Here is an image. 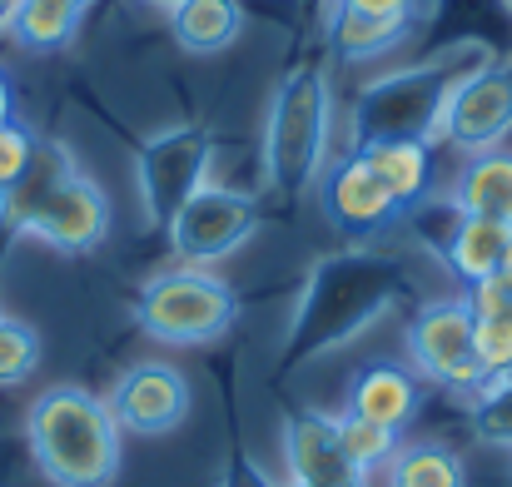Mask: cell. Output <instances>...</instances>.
<instances>
[{"instance_id": "obj_11", "label": "cell", "mask_w": 512, "mask_h": 487, "mask_svg": "<svg viewBox=\"0 0 512 487\" xmlns=\"http://www.w3.org/2000/svg\"><path fill=\"white\" fill-rule=\"evenodd\" d=\"M189 403H194L189 378L174 363H160V358H145V363L125 368L120 383L110 388V413H115L120 433H140V438L174 433L189 418Z\"/></svg>"}, {"instance_id": "obj_15", "label": "cell", "mask_w": 512, "mask_h": 487, "mask_svg": "<svg viewBox=\"0 0 512 487\" xmlns=\"http://www.w3.org/2000/svg\"><path fill=\"white\" fill-rule=\"evenodd\" d=\"M508 244H512L508 224L473 219V214H458V209H453V229H448V239L438 244V254H443V264L453 269V279H458L463 289H473V284H483V279L498 274Z\"/></svg>"}, {"instance_id": "obj_2", "label": "cell", "mask_w": 512, "mask_h": 487, "mask_svg": "<svg viewBox=\"0 0 512 487\" xmlns=\"http://www.w3.org/2000/svg\"><path fill=\"white\" fill-rule=\"evenodd\" d=\"M498 50L488 40H453L443 50H433L418 65L388 70L378 80H368L353 100V150L383 145V140H438V125L448 115V100L458 95V85L468 75H478Z\"/></svg>"}, {"instance_id": "obj_17", "label": "cell", "mask_w": 512, "mask_h": 487, "mask_svg": "<svg viewBox=\"0 0 512 487\" xmlns=\"http://www.w3.org/2000/svg\"><path fill=\"white\" fill-rule=\"evenodd\" d=\"M170 35L189 55H219L244 35V5L239 0H179L165 10Z\"/></svg>"}, {"instance_id": "obj_33", "label": "cell", "mask_w": 512, "mask_h": 487, "mask_svg": "<svg viewBox=\"0 0 512 487\" xmlns=\"http://www.w3.org/2000/svg\"><path fill=\"white\" fill-rule=\"evenodd\" d=\"M145 5H160V10H170V5H179V0H145Z\"/></svg>"}, {"instance_id": "obj_6", "label": "cell", "mask_w": 512, "mask_h": 487, "mask_svg": "<svg viewBox=\"0 0 512 487\" xmlns=\"http://www.w3.org/2000/svg\"><path fill=\"white\" fill-rule=\"evenodd\" d=\"M408 343V363L418 378L458 388V393H478L488 383L483 358H478V319L468 309V299H433L413 314V324L403 333Z\"/></svg>"}, {"instance_id": "obj_26", "label": "cell", "mask_w": 512, "mask_h": 487, "mask_svg": "<svg viewBox=\"0 0 512 487\" xmlns=\"http://www.w3.org/2000/svg\"><path fill=\"white\" fill-rule=\"evenodd\" d=\"M473 319H478V314H473ZM478 358H483V373H488V378H503L512 368V314L478 319Z\"/></svg>"}, {"instance_id": "obj_29", "label": "cell", "mask_w": 512, "mask_h": 487, "mask_svg": "<svg viewBox=\"0 0 512 487\" xmlns=\"http://www.w3.org/2000/svg\"><path fill=\"white\" fill-rule=\"evenodd\" d=\"M224 487H274V478L249 458V453H229V468H224Z\"/></svg>"}, {"instance_id": "obj_1", "label": "cell", "mask_w": 512, "mask_h": 487, "mask_svg": "<svg viewBox=\"0 0 512 487\" xmlns=\"http://www.w3.org/2000/svg\"><path fill=\"white\" fill-rule=\"evenodd\" d=\"M403 294H408L403 259H393L383 249H363V244L339 249V254H324L309 269L304 294L294 304L279 368L294 373V368L334 353L343 343H353L358 333H368V328L378 324Z\"/></svg>"}, {"instance_id": "obj_24", "label": "cell", "mask_w": 512, "mask_h": 487, "mask_svg": "<svg viewBox=\"0 0 512 487\" xmlns=\"http://www.w3.org/2000/svg\"><path fill=\"white\" fill-rule=\"evenodd\" d=\"M473 433L488 448H512V378H488L473 393Z\"/></svg>"}, {"instance_id": "obj_8", "label": "cell", "mask_w": 512, "mask_h": 487, "mask_svg": "<svg viewBox=\"0 0 512 487\" xmlns=\"http://www.w3.org/2000/svg\"><path fill=\"white\" fill-rule=\"evenodd\" d=\"M264 224V209L254 194L244 189H224V184H204L165 229L174 244V254L189 264V269H204V264H219L229 259L234 249H244Z\"/></svg>"}, {"instance_id": "obj_25", "label": "cell", "mask_w": 512, "mask_h": 487, "mask_svg": "<svg viewBox=\"0 0 512 487\" xmlns=\"http://www.w3.org/2000/svg\"><path fill=\"white\" fill-rule=\"evenodd\" d=\"M40 363V333L25 319H5L0 314V388H15L35 373Z\"/></svg>"}, {"instance_id": "obj_14", "label": "cell", "mask_w": 512, "mask_h": 487, "mask_svg": "<svg viewBox=\"0 0 512 487\" xmlns=\"http://www.w3.org/2000/svg\"><path fill=\"white\" fill-rule=\"evenodd\" d=\"M418 403H423L418 373L403 363H388V358L363 363L358 378L348 383V413H358L378 428H393V433H403L418 418Z\"/></svg>"}, {"instance_id": "obj_35", "label": "cell", "mask_w": 512, "mask_h": 487, "mask_svg": "<svg viewBox=\"0 0 512 487\" xmlns=\"http://www.w3.org/2000/svg\"><path fill=\"white\" fill-rule=\"evenodd\" d=\"M503 378H512V368H508V373H503Z\"/></svg>"}, {"instance_id": "obj_31", "label": "cell", "mask_w": 512, "mask_h": 487, "mask_svg": "<svg viewBox=\"0 0 512 487\" xmlns=\"http://www.w3.org/2000/svg\"><path fill=\"white\" fill-rule=\"evenodd\" d=\"M498 279L512 289V244H508V254H503V264H498Z\"/></svg>"}, {"instance_id": "obj_10", "label": "cell", "mask_w": 512, "mask_h": 487, "mask_svg": "<svg viewBox=\"0 0 512 487\" xmlns=\"http://www.w3.org/2000/svg\"><path fill=\"white\" fill-rule=\"evenodd\" d=\"M20 234H30V239H40V244H50L60 254H90L110 234V199H105V189L90 174L75 169L70 179H60L30 209Z\"/></svg>"}, {"instance_id": "obj_19", "label": "cell", "mask_w": 512, "mask_h": 487, "mask_svg": "<svg viewBox=\"0 0 512 487\" xmlns=\"http://www.w3.org/2000/svg\"><path fill=\"white\" fill-rule=\"evenodd\" d=\"M75 174V160H70V150L60 145V140H40L35 135V150H30V164L20 169V179L10 184V194L0 199V224L5 229H15L20 234V224L30 219V209L60 184V179H70Z\"/></svg>"}, {"instance_id": "obj_20", "label": "cell", "mask_w": 512, "mask_h": 487, "mask_svg": "<svg viewBox=\"0 0 512 487\" xmlns=\"http://www.w3.org/2000/svg\"><path fill=\"white\" fill-rule=\"evenodd\" d=\"M368 169L378 174V184L398 199V209L408 214L423 194H428V179H433V155L423 140H383V145H368L358 150Z\"/></svg>"}, {"instance_id": "obj_23", "label": "cell", "mask_w": 512, "mask_h": 487, "mask_svg": "<svg viewBox=\"0 0 512 487\" xmlns=\"http://www.w3.org/2000/svg\"><path fill=\"white\" fill-rule=\"evenodd\" d=\"M334 423H339L343 453L353 458V468H358L363 478H368L373 468L393 463V453H398V433H393V428H378V423H368V418H358V413H343Z\"/></svg>"}, {"instance_id": "obj_21", "label": "cell", "mask_w": 512, "mask_h": 487, "mask_svg": "<svg viewBox=\"0 0 512 487\" xmlns=\"http://www.w3.org/2000/svg\"><path fill=\"white\" fill-rule=\"evenodd\" d=\"M85 10H90V0H15L10 35L20 50L50 55V50H65L75 40Z\"/></svg>"}, {"instance_id": "obj_28", "label": "cell", "mask_w": 512, "mask_h": 487, "mask_svg": "<svg viewBox=\"0 0 512 487\" xmlns=\"http://www.w3.org/2000/svg\"><path fill=\"white\" fill-rule=\"evenodd\" d=\"M319 10H358V15H388V20H418V0H324Z\"/></svg>"}, {"instance_id": "obj_5", "label": "cell", "mask_w": 512, "mask_h": 487, "mask_svg": "<svg viewBox=\"0 0 512 487\" xmlns=\"http://www.w3.org/2000/svg\"><path fill=\"white\" fill-rule=\"evenodd\" d=\"M234 319H239L234 289L204 269H189V264L155 274L135 299V324L160 343H174V348L214 343L234 328Z\"/></svg>"}, {"instance_id": "obj_36", "label": "cell", "mask_w": 512, "mask_h": 487, "mask_svg": "<svg viewBox=\"0 0 512 487\" xmlns=\"http://www.w3.org/2000/svg\"><path fill=\"white\" fill-rule=\"evenodd\" d=\"M314 5H324V0H314Z\"/></svg>"}, {"instance_id": "obj_18", "label": "cell", "mask_w": 512, "mask_h": 487, "mask_svg": "<svg viewBox=\"0 0 512 487\" xmlns=\"http://www.w3.org/2000/svg\"><path fill=\"white\" fill-rule=\"evenodd\" d=\"M324 20V40L329 50L348 60V65H363V60H378L388 50H398L408 35H413V20H388V15H358V10H319Z\"/></svg>"}, {"instance_id": "obj_16", "label": "cell", "mask_w": 512, "mask_h": 487, "mask_svg": "<svg viewBox=\"0 0 512 487\" xmlns=\"http://www.w3.org/2000/svg\"><path fill=\"white\" fill-rule=\"evenodd\" d=\"M448 204H453L458 214L493 219V224H508L512 229V150L468 155V164H463V174H458Z\"/></svg>"}, {"instance_id": "obj_4", "label": "cell", "mask_w": 512, "mask_h": 487, "mask_svg": "<svg viewBox=\"0 0 512 487\" xmlns=\"http://www.w3.org/2000/svg\"><path fill=\"white\" fill-rule=\"evenodd\" d=\"M334 135V90L329 70L319 60H299L284 70V80L269 95L264 115V179L294 199L309 184H319Z\"/></svg>"}, {"instance_id": "obj_3", "label": "cell", "mask_w": 512, "mask_h": 487, "mask_svg": "<svg viewBox=\"0 0 512 487\" xmlns=\"http://www.w3.org/2000/svg\"><path fill=\"white\" fill-rule=\"evenodd\" d=\"M25 433L35 468L55 487H110L120 473V423L90 388H45L30 403Z\"/></svg>"}, {"instance_id": "obj_9", "label": "cell", "mask_w": 512, "mask_h": 487, "mask_svg": "<svg viewBox=\"0 0 512 487\" xmlns=\"http://www.w3.org/2000/svg\"><path fill=\"white\" fill-rule=\"evenodd\" d=\"M438 135L463 155L503 150V140L512 135V55H493L478 75L458 85Z\"/></svg>"}, {"instance_id": "obj_27", "label": "cell", "mask_w": 512, "mask_h": 487, "mask_svg": "<svg viewBox=\"0 0 512 487\" xmlns=\"http://www.w3.org/2000/svg\"><path fill=\"white\" fill-rule=\"evenodd\" d=\"M30 150H35V135H30L20 120H5V125H0V199L10 194V184H15L20 169L30 164Z\"/></svg>"}, {"instance_id": "obj_32", "label": "cell", "mask_w": 512, "mask_h": 487, "mask_svg": "<svg viewBox=\"0 0 512 487\" xmlns=\"http://www.w3.org/2000/svg\"><path fill=\"white\" fill-rule=\"evenodd\" d=\"M10 20H15V0H0V30H10Z\"/></svg>"}, {"instance_id": "obj_30", "label": "cell", "mask_w": 512, "mask_h": 487, "mask_svg": "<svg viewBox=\"0 0 512 487\" xmlns=\"http://www.w3.org/2000/svg\"><path fill=\"white\" fill-rule=\"evenodd\" d=\"M5 120H15V95H10V85H5V75H0V125Z\"/></svg>"}, {"instance_id": "obj_13", "label": "cell", "mask_w": 512, "mask_h": 487, "mask_svg": "<svg viewBox=\"0 0 512 487\" xmlns=\"http://www.w3.org/2000/svg\"><path fill=\"white\" fill-rule=\"evenodd\" d=\"M284 463L289 478L309 487H363L368 478L353 468V458L339 443V423L329 413L299 408L284 418Z\"/></svg>"}, {"instance_id": "obj_34", "label": "cell", "mask_w": 512, "mask_h": 487, "mask_svg": "<svg viewBox=\"0 0 512 487\" xmlns=\"http://www.w3.org/2000/svg\"><path fill=\"white\" fill-rule=\"evenodd\" d=\"M289 487H309V483H289Z\"/></svg>"}, {"instance_id": "obj_12", "label": "cell", "mask_w": 512, "mask_h": 487, "mask_svg": "<svg viewBox=\"0 0 512 487\" xmlns=\"http://www.w3.org/2000/svg\"><path fill=\"white\" fill-rule=\"evenodd\" d=\"M319 204H324V219L343 239H373L403 219L398 199L378 184V174L368 169L358 150H348L343 160H334L319 174Z\"/></svg>"}, {"instance_id": "obj_7", "label": "cell", "mask_w": 512, "mask_h": 487, "mask_svg": "<svg viewBox=\"0 0 512 487\" xmlns=\"http://www.w3.org/2000/svg\"><path fill=\"white\" fill-rule=\"evenodd\" d=\"M209 160H214V135L204 125H170L140 145L135 179L155 229H170L174 214L209 184Z\"/></svg>"}, {"instance_id": "obj_37", "label": "cell", "mask_w": 512, "mask_h": 487, "mask_svg": "<svg viewBox=\"0 0 512 487\" xmlns=\"http://www.w3.org/2000/svg\"><path fill=\"white\" fill-rule=\"evenodd\" d=\"M508 10H512V0H508Z\"/></svg>"}, {"instance_id": "obj_22", "label": "cell", "mask_w": 512, "mask_h": 487, "mask_svg": "<svg viewBox=\"0 0 512 487\" xmlns=\"http://www.w3.org/2000/svg\"><path fill=\"white\" fill-rule=\"evenodd\" d=\"M388 487H468L463 458L443 443H408L388 463Z\"/></svg>"}]
</instances>
